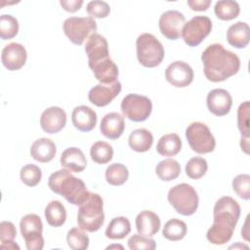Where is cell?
Masks as SVG:
<instances>
[{"label": "cell", "instance_id": "6da1fadb", "mask_svg": "<svg viewBox=\"0 0 250 250\" xmlns=\"http://www.w3.org/2000/svg\"><path fill=\"white\" fill-rule=\"evenodd\" d=\"M240 217V206L230 196H223L215 203L213 209V225L206 237L215 245H223L230 240Z\"/></svg>", "mask_w": 250, "mask_h": 250}, {"label": "cell", "instance_id": "7a4b0ae2", "mask_svg": "<svg viewBox=\"0 0 250 250\" xmlns=\"http://www.w3.org/2000/svg\"><path fill=\"white\" fill-rule=\"evenodd\" d=\"M205 77L211 82H221L236 74L240 68L238 56L215 43L208 46L201 55Z\"/></svg>", "mask_w": 250, "mask_h": 250}, {"label": "cell", "instance_id": "3957f363", "mask_svg": "<svg viewBox=\"0 0 250 250\" xmlns=\"http://www.w3.org/2000/svg\"><path fill=\"white\" fill-rule=\"evenodd\" d=\"M48 186L53 192L63 196L69 203L77 206L82 204L90 193L85 183L71 175L67 169H61L51 174Z\"/></svg>", "mask_w": 250, "mask_h": 250}, {"label": "cell", "instance_id": "277c9868", "mask_svg": "<svg viewBox=\"0 0 250 250\" xmlns=\"http://www.w3.org/2000/svg\"><path fill=\"white\" fill-rule=\"evenodd\" d=\"M104 222V201L100 194L90 192L88 198L79 205L77 224L83 230L94 232L101 229Z\"/></svg>", "mask_w": 250, "mask_h": 250}, {"label": "cell", "instance_id": "5b68a950", "mask_svg": "<svg viewBox=\"0 0 250 250\" xmlns=\"http://www.w3.org/2000/svg\"><path fill=\"white\" fill-rule=\"evenodd\" d=\"M136 49L138 61L145 67L159 65L165 56L163 45L150 33H143L137 38Z\"/></svg>", "mask_w": 250, "mask_h": 250}, {"label": "cell", "instance_id": "8992f818", "mask_svg": "<svg viewBox=\"0 0 250 250\" xmlns=\"http://www.w3.org/2000/svg\"><path fill=\"white\" fill-rule=\"evenodd\" d=\"M167 198L176 212L183 216H190L197 210L198 195L194 188L188 184L182 183L170 188Z\"/></svg>", "mask_w": 250, "mask_h": 250}, {"label": "cell", "instance_id": "52a82bcc", "mask_svg": "<svg viewBox=\"0 0 250 250\" xmlns=\"http://www.w3.org/2000/svg\"><path fill=\"white\" fill-rule=\"evenodd\" d=\"M186 138L190 148L199 154L215 149L216 141L208 126L202 122H192L186 129Z\"/></svg>", "mask_w": 250, "mask_h": 250}, {"label": "cell", "instance_id": "ba28073f", "mask_svg": "<svg viewBox=\"0 0 250 250\" xmlns=\"http://www.w3.org/2000/svg\"><path fill=\"white\" fill-rule=\"evenodd\" d=\"M62 29L67 38L75 45H82L97 31V22L92 17H70L62 23Z\"/></svg>", "mask_w": 250, "mask_h": 250}, {"label": "cell", "instance_id": "9c48e42d", "mask_svg": "<svg viewBox=\"0 0 250 250\" xmlns=\"http://www.w3.org/2000/svg\"><path fill=\"white\" fill-rule=\"evenodd\" d=\"M120 107L123 115L128 119L134 122H143L150 115L152 103L146 96L129 94L123 98Z\"/></svg>", "mask_w": 250, "mask_h": 250}, {"label": "cell", "instance_id": "30bf717a", "mask_svg": "<svg viewBox=\"0 0 250 250\" xmlns=\"http://www.w3.org/2000/svg\"><path fill=\"white\" fill-rule=\"evenodd\" d=\"M21 235L28 250H41L44 247L42 236L43 224L41 218L36 214H27L20 222Z\"/></svg>", "mask_w": 250, "mask_h": 250}, {"label": "cell", "instance_id": "8fae6325", "mask_svg": "<svg viewBox=\"0 0 250 250\" xmlns=\"http://www.w3.org/2000/svg\"><path fill=\"white\" fill-rule=\"evenodd\" d=\"M212 21L206 16H195L185 22L182 34L185 43L189 47L199 45L211 32Z\"/></svg>", "mask_w": 250, "mask_h": 250}, {"label": "cell", "instance_id": "7c38bea8", "mask_svg": "<svg viewBox=\"0 0 250 250\" xmlns=\"http://www.w3.org/2000/svg\"><path fill=\"white\" fill-rule=\"evenodd\" d=\"M185 22L184 14L177 10H169L160 16L158 25L164 37L169 40H177L182 34Z\"/></svg>", "mask_w": 250, "mask_h": 250}, {"label": "cell", "instance_id": "4fadbf2b", "mask_svg": "<svg viewBox=\"0 0 250 250\" xmlns=\"http://www.w3.org/2000/svg\"><path fill=\"white\" fill-rule=\"evenodd\" d=\"M165 78L171 85L184 88L193 81V70L188 63L183 61H175L167 66Z\"/></svg>", "mask_w": 250, "mask_h": 250}, {"label": "cell", "instance_id": "5bb4252c", "mask_svg": "<svg viewBox=\"0 0 250 250\" xmlns=\"http://www.w3.org/2000/svg\"><path fill=\"white\" fill-rule=\"evenodd\" d=\"M121 83L117 80L111 84H97L88 94L89 101L97 106H105L110 104L121 92Z\"/></svg>", "mask_w": 250, "mask_h": 250}, {"label": "cell", "instance_id": "9a60e30c", "mask_svg": "<svg viewBox=\"0 0 250 250\" xmlns=\"http://www.w3.org/2000/svg\"><path fill=\"white\" fill-rule=\"evenodd\" d=\"M66 124V113L60 106L46 108L40 116V125L44 132L56 134L64 128Z\"/></svg>", "mask_w": 250, "mask_h": 250}, {"label": "cell", "instance_id": "2e32d148", "mask_svg": "<svg viewBox=\"0 0 250 250\" xmlns=\"http://www.w3.org/2000/svg\"><path fill=\"white\" fill-rule=\"evenodd\" d=\"M27 54L25 48L20 43H10L6 45L1 53V61L8 70H18L26 62Z\"/></svg>", "mask_w": 250, "mask_h": 250}, {"label": "cell", "instance_id": "e0dca14e", "mask_svg": "<svg viewBox=\"0 0 250 250\" xmlns=\"http://www.w3.org/2000/svg\"><path fill=\"white\" fill-rule=\"evenodd\" d=\"M206 103L211 113L216 116H224L231 108L232 98L225 89H213L208 93Z\"/></svg>", "mask_w": 250, "mask_h": 250}, {"label": "cell", "instance_id": "ac0fdd59", "mask_svg": "<svg viewBox=\"0 0 250 250\" xmlns=\"http://www.w3.org/2000/svg\"><path fill=\"white\" fill-rule=\"evenodd\" d=\"M85 52L88 57L89 66L110 58L107 41L99 33H94L88 38L85 45Z\"/></svg>", "mask_w": 250, "mask_h": 250}, {"label": "cell", "instance_id": "d6986e66", "mask_svg": "<svg viewBox=\"0 0 250 250\" xmlns=\"http://www.w3.org/2000/svg\"><path fill=\"white\" fill-rule=\"evenodd\" d=\"M71 121L77 130L90 132L97 124V113L87 105H78L72 110Z\"/></svg>", "mask_w": 250, "mask_h": 250}, {"label": "cell", "instance_id": "ffe728a7", "mask_svg": "<svg viewBox=\"0 0 250 250\" xmlns=\"http://www.w3.org/2000/svg\"><path fill=\"white\" fill-rule=\"evenodd\" d=\"M125 129L124 117L117 112H109L105 114L100 125L101 133L107 139L116 140L121 137Z\"/></svg>", "mask_w": 250, "mask_h": 250}, {"label": "cell", "instance_id": "44dd1931", "mask_svg": "<svg viewBox=\"0 0 250 250\" xmlns=\"http://www.w3.org/2000/svg\"><path fill=\"white\" fill-rule=\"evenodd\" d=\"M61 165L70 172H82L87 166V159L83 151L78 147L65 148L60 158Z\"/></svg>", "mask_w": 250, "mask_h": 250}, {"label": "cell", "instance_id": "7402d4cb", "mask_svg": "<svg viewBox=\"0 0 250 250\" xmlns=\"http://www.w3.org/2000/svg\"><path fill=\"white\" fill-rule=\"evenodd\" d=\"M161 222L157 214L149 210L140 212L136 217V229L140 234L153 236L160 229Z\"/></svg>", "mask_w": 250, "mask_h": 250}, {"label": "cell", "instance_id": "603a6c76", "mask_svg": "<svg viewBox=\"0 0 250 250\" xmlns=\"http://www.w3.org/2000/svg\"><path fill=\"white\" fill-rule=\"evenodd\" d=\"M89 67L93 71L96 79L102 84H111L117 81L119 74L118 67L110 58L90 65Z\"/></svg>", "mask_w": 250, "mask_h": 250}, {"label": "cell", "instance_id": "cb8c5ba5", "mask_svg": "<svg viewBox=\"0 0 250 250\" xmlns=\"http://www.w3.org/2000/svg\"><path fill=\"white\" fill-rule=\"evenodd\" d=\"M57 153L55 143L48 138H40L34 141L30 146V155L41 163L50 162Z\"/></svg>", "mask_w": 250, "mask_h": 250}, {"label": "cell", "instance_id": "d4e9b609", "mask_svg": "<svg viewBox=\"0 0 250 250\" xmlns=\"http://www.w3.org/2000/svg\"><path fill=\"white\" fill-rule=\"evenodd\" d=\"M227 39L229 45L234 48H245L250 40V28L244 21H237L231 24L227 31Z\"/></svg>", "mask_w": 250, "mask_h": 250}, {"label": "cell", "instance_id": "484cf974", "mask_svg": "<svg viewBox=\"0 0 250 250\" xmlns=\"http://www.w3.org/2000/svg\"><path fill=\"white\" fill-rule=\"evenodd\" d=\"M128 144L133 150L137 152H146L149 150L153 144V136L146 129H136L130 134Z\"/></svg>", "mask_w": 250, "mask_h": 250}, {"label": "cell", "instance_id": "4316f807", "mask_svg": "<svg viewBox=\"0 0 250 250\" xmlns=\"http://www.w3.org/2000/svg\"><path fill=\"white\" fill-rule=\"evenodd\" d=\"M182 149V140L178 134L170 133L162 136L157 145L156 150L162 156H174Z\"/></svg>", "mask_w": 250, "mask_h": 250}, {"label": "cell", "instance_id": "83f0119b", "mask_svg": "<svg viewBox=\"0 0 250 250\" xmlns=\"http://www.w3.org/2000/svg\"><path fill=\"white\" fill-rule=\"evenodd\" d=\"M47 223L55 228L62 226L66 220V210L59 200L50 201L44 211Z\"/></svg>", "mask_w": 250, "mask_h": 250}, {"label": "cell", "instance_id": "f1b7e54d", "mask_svg": "<svg viewBox=\"0 0 250 250\" xmlns=\"http://www.w3.org/2000/svg\"><path fill=\"white\" fill-rule=\"evenodd\" d=\"M131 231V224L126 217L113 218L106 227L105 236L109 239H122Z\"/></svg>", "mask_w": 250, "mask_h": 250}, {"label": "cell", "instance_id": "f546056e", "mask_svg": "<svg viewBox=\"0 0 250 250\" xmlns=\"http://www.w3.org/2000/svg\"><path fill=\"white\" fill-rule=\"evenodd\" d=\"M155 173L160 180L170 182L179 177L181 173V166L177 160L167 158L158 162L155 167Z\"/></svg>", "mask_w": 250, "mask_h": 250}, {"label": "cell", "instance_id": "4dcf8cb0", "mask_svg": "<svg viewBox=\"0 0 250 250\" xmlns=\"http://www.w3.org/2000/svg\"><path fill=\"white\" fill-rule=\"evenodd\" d=\"M214 12L218 19L222 21H230L238 17L240 8L236 1L220 0L216 2Z\"/></svg>", "mask_w": 250, "mask_h": 250}, {"label": "cell", "instance_id": "1f68e13d", "mask_svg": "<svg viewBox=\"0 0 250 250\" xmlns=\"http://www.w3.org/2000/svg\"><path fill=\"white\" fill-rule=\"evenodd\" d=\"M188 228L184 221L179 219H171L164 225L162 234L163 236L171 241H178L185 237L187 234Z\"/></svg>", "mask_w": 250, "mask_h": 250}, {"label": "cell", "instance_id": "d6a6232c", "mask_svg": "<svg viewBox=\"0 0 250 250\" xmlns=\"http://www.w3.org/2000/svg\"><path fill=\"white\" fill-rule=\"evenodd\" d=\"M90 155L94 162L98 164L108 163L113 156L112 146L103 141L96 142L90 148Z\"/></svg>", "mask_w": 250, "mask_h": 250}, {"label": "cell", "instance_id": "836d02e7", "mask_svg": "<svg viewBox=\"0 0 250 250\" xmlns=\"http://www.w3.org/2000/svg\"><path fill=\"white\" fill-rule=\"evenodd\" d=\"M129 177L127 167L121 163H112L105 170V180L111 186H122Z\"/></svg>", "mask_w": 250, "mask_h": 250}, {"label": "cell", "instance_id": "e575fe53", "mask_svg": "<svg viewBox=\"0 0 250 250\" xmlns=\"http://www.w3.org/2000/svg\"><path fill=\"white\" fill-rule=\"evenodd\" d=\"M66 242L73 250H85L89 246V236L80 228H72L67 231Z\"/></svg>", "mask_w": 250, "mask_h": 250}, {"label": "cell", "instance_id": "d590c367", "mask_svg": "<svg viewBox=\"0 0 250 250\" xmlns=\"http://www.w3.org/2000/svg\"><path fill=\"white\" fill-rule=\"evenodd\" d=\"M186 174L188 178L198 180L202 178L208 169L207 161L203 157H192L186 164Z\"/></svg>", "mask_w": 250, "mask_h": 250}, {"label": "cell", "instance_id": "8d00e7d4", "mask_svg": "<svg viewBox=\"0 0 250 250\" xmlns=\"http://www.w3.org/2000/svg\"><path fill=\"white\" fill-rule=\"evenodd\" d=\"M19 31V21L11 15H2L0 17V37L3 40L14 38Z\"/></svg>", "mask_w": 250, "mask_h": 250}, {"label": "cell", "instance_id": "74e56055", "mask_svg": "<svg viewBox=\"0 0 250 250\" xmlns=\"http://www.w3.org/2000/svg\"><path fill=\"white\" fill-rule=\"evenodd\" d=\"M21 181L27 187L37 186L42 178L41 169L34 164H26L20 171Z\"/></svg>", "mask_w": 250, "mask_h": 250}, {"label": "cell", "instance_id": "f35d334b", "mask_svg": "<svg viewBox=\"0 0 250 250\" xmlns=\"http://www.w3.org/2000/svg\"><path fill=\"white\" fill-rule=\"evenodd\" d=\"M233 191L242 199L248 200L250 198V176L248 174L237 175L232 180Z\"/></svg>", "mask_w": 250, "mask_h": 250}, {"label": "cell", "instance_id": "ab89813d", "mask_svg": "<svg viewBox=\"0 0 250 250\" xmlns=\"http://www.w3.org/2000/svg\"><path fill=\"white\" fill-rule=\"evenodd\" d=\"M128 247L131 250H153L156 248L154 239L143 234H133L128 239Z\"/></svg>", "mask_w": 250, "mask_h": 250}, {"label": "cell", "instance_id": "60d3db41", "mask_svg": "<svg viewBox=\"0 0 250 250\" xmlns=\"http://www.w3.org/2000/svg\"><path fill=\"white\" fill-rule=\"evenodd\" d=\"M249 102L246 101L238 106L237 109V127L241 137H249Z\"/></svg>", "mask_w": 250, "mask_h": 250}, {"label": "cell", "instance_id": "b9f144b4", "mask_svg": "<svg viewBox=\"0 0 250 250\" xmlns=\"http://www.w3.org/2000/svg\"><path fill=\"white\" fill-rule=\"evenodd\" d=\"M87 13L92 18H98V19H104L106 18L110 13V7L109 5L104 1L100 0H94L90 1L87 4L86 8Z\"/></svg>", "mask_w": 250, "mask_h": 250}, {"label": "cell", "instance_id": "7bdbcfd3", "mask_svg": "<svg viewBox=\"0 0 250 250\" xmlns=\"http://www.w3.org/2000/svg\"><path fill=\"white\" fill-rule=\"evenodd\" d=\"M17 235V229L12 222L2 221L0 223V240L2 242L14 241Z\"/></svg>", "mask_w": 250, "mask_h": 250}, {"label": "cell", "instance_id": "ee69618b", "mask_svg": "<svg viewBox=\"0 0 250 250\" xmlns=\"http://www.w3.org/2000/svg\"><path fill=\"white\" fill-rule=\"evenodd\" d=\"M60 4L63 10L74 13L81 8L83 5V0H61Z\"/></svg>", "mask_w": 250, "mask_h": 250}, {"label": "cell", "instance_id": "f6af8a7d", "mask_svg": "<svg viewBox=\"0 0 250 250\" xmlns=\"http://www.w3.org/2000/svg\"><path fill=\"white\" fill-rule=\"evenodd\" d=\"M211 0H188V5L192 11H206L211 5Z\"/></svg>", "mask_w": 250, "mask_h": 250}, {"label": "cell", "instance_id": "bcb514c9", "mask_svg": "<svg viewBox=\"0 0 250 250\" xmlns=\"http://www.w3.org/2000/svg\"><path fill=\"white\" fill-rule=\"evenodd\" d=\"M240 146H241V149L246 154L249 153V137H241V139H240Z\"/></svg>", "mask_w": 250, "mask_h": 250}, {"label": "cell", "instance_id": "7dc6e473", "mask_svg": "<svg viewBox=\"0 0 250 250\" xmlns=\"http://www.w3.org/2000/svg\"><path fill=\"white\" fill-rule=\"evenodd\" d=\"M0 247L3 249H20V246L15 243L14 241H8V242H2L0 244Z\"/></svg>", "mask_w": 250, "mask_h": 250}, {"label": "cell", "instance_id": "c3c4849f", "mask_svg": "<svg viewBox=\"0 0 250 250\" xmlns=\"http://www.w3.org/2000/svg\"><path fill=\"white\" fill-rule=\"evenodd\" d=\"M248 218L249 216L246 217V221L244 223V226H243V229H241V235L244 237L245 240H249V230H248Z\"/></svg>", "mask_w": 250, "mask_h": 250}, {"label": "cell", "instance_id": "681fc988", "mask_svg": "<svg viewBox=\"0 0 250 250\" xmlns=\"http://www.w3.org/2000/svg\"><path fill=\"white\" fill-rule=\"evenodd\" d=\"M112 248H120V249H123V247L121 245H110L108 247H106V249H112Z\"/></svg>", "mask_w": 250, "mask_h": 250}]
</instances>
